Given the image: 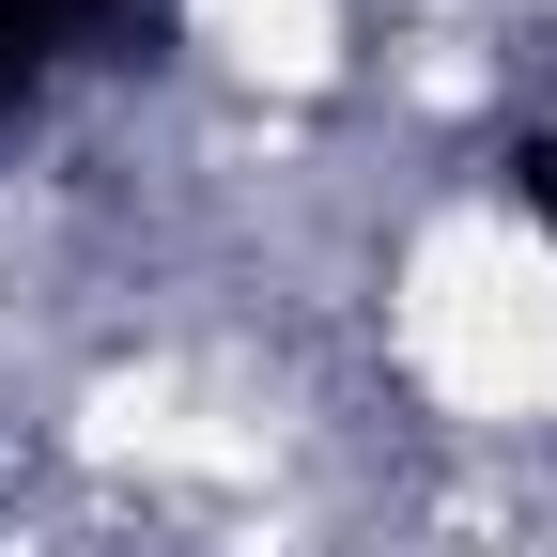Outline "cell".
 Segmentation results:
<instances>
[{
	"label": "cell",
	"mask_w": 557,
	"mask_h": 557,
	"mask_svg": "<svg viewBox=\"0 0 557 557\" xmlns=\"http://www.w3.org/2000/svg\"><path fill=\"white\" fill-rule=\"evenodd\" d=\"M171 0H0V124H16L47 78H78V62H109V47H139Z\"/></svg>",
	"instance_id": "1"
},
{
	"label": "cell",
	"mask_w": 557,
	"mask_h": 557,
	"mask_svg": "<svg viewBox=\"0 0 557 557\" xmlns=\"http://www.w3.org/2000/svg\"><path fill=\"white\" fill-rule=\"evenodd\" d=\"M496 186H511L527 218L557 233V124H511V139H496Z\"/></svg>",
	"instance_id": "2"
}]
</instances>
